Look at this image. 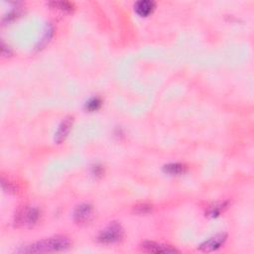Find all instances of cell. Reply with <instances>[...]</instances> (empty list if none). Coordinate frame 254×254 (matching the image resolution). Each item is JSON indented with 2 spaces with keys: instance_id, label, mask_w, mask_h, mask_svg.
<instances>
[{
  "instance_id": "6da1fadb",
  "label": "cell",
  "mask_w": 254,
  "mask_h": 254,
  "mask_svg": "<svg viewBox=\"0 0 254 254\" xmlns=\"http://www.w3.org/2000/svg\"><path fill=\"white\" fill-rule=\"evenodd\" d=\"M71 241L66 236H54L27 245L17 252L19 253H47L61 252L70 248Z\"/></svg>"
},
{
  "instance_id": "7a4b0ae2",
  "label": "cell",
  "mask_w": 254,
  "mask_h": 254,
  "mask_svg": "<svg viewBox=\"0 0 254 254\" xmlns=\"http://www.w3.org/2000/svg\"><path fill=\"white\" fill-rule=\"evenodd\" d=\"M41 218V212L34 206H23L15 214L14 224L19 228H29L38 224Z\"/></svg>"
},
{
  "instance_id": "3957f363",
  "label": "cell",
  "mask_w": 254,
  "mask_h": 254,
  "mask_svg": "<svg viewBox=\"0 0 254 254\" xmlns=\"http://www.w3.org/2000/svg\"><path fill=\"white\" fill-rule=\"evenodd\" d=\"M123 235L124 231L122 226L117 223H113L99 233L97 239L101 243L112 244L120 241Z\"/></svg>"
},
{
  "instance_id": "277c9868",
  "label": "cell",
  "mask_w": 254,
  "mask_h": 254,
  "mask_svg": "<svg viewBox=\"0 0 254 254\" xmlns=\"http://www.w3.org/2000/svg\"><path fill=\"white\" fill-rule=\"evenodd\" d=\"M93 207L87 202L79 205L74 211V220L79 225H86L93 218Z\"/></svg>"
},
{
  "instance_id": "5b68a950",
  "label": "cell",
  "mask_w": 254,
  "mask_h": 254,
  "mask_svg": "<svg viewBox=\"0 0 254 254\" xmlns=\"http://www.w3.org/2000/svg\"><path fill=\"white\" fill-rule=\"evenodd\" d=\"M141 250L147 253H178L179 251L170 246V245H165L161 243H157L154 241H145L141 244Z\"/></svg>"
},
{
  "instance_id": "8992f818",
  "label": "cell",
  "mask_w": 254,
  "mask_h": 254,
  "mask_svg": "<svg viewBox=\"0 0 254 254\" xmlns=\"http://www.w3.org/2000/svg\"><path fill=\"white\" fill-rule=\"evenodd\" d=\"M226 238H227V235L226 233L217 234L211 237L210 239L206 240L205 242H202L199 245L198 249L202 252H212L215 250H218L225 244V242L226 241Z\"/></svg>"
},
{
  "instance_id": "52a82bcc",
  "label": "cell",
  "mask_w": 254,
  "mask_h": 254,
  "mask_svg": "<svg viewBox=\"0 0 254 254\" xmlns=\"http://www.w3.org/2000/svg\"><path fill=\"white\" fill-rule=\"evenodd\" d=\"M73 122H74V118L72 116H68L62 121V123L60 124V126L55 134V141L58 144H61L63 141L66 140V138L68 137V135L72 129Z\"/></svg>"
},
{
  "instance_id": "ba28073f",
  "label": "cell",
  "mask_w": 254,
  "mask_h": 254,
  "mask_svg": "<svg viewBox=\"0 0 254 254\" xmlns=\"http://www.w3.org/2000/svg\"><path fill=\"white\" fill-rule=\"evenodd\" d=\"M135 12L141 17H147L155 9V2L151 0H141L134 5Z\"/></svg>"
},
{
  "instance_id": "9c48e42d",
  "label": "cell",
  "mask_w": 254,
  "mask_h": 254,
  "mask_svg": "<svg viewBox=\"0 0 254 254\" xmlns=\"http://www.w3.org/2000/svg\"><path fill=\"white\" fill-rule=\"evenodd\" d=\"M186 170H187V167L184 164H180V163H171L163 167V171L166 174H169L172 176L182 175L186 172Z\"/></svg>"
},
{
  "instance_id": "30bf717a",
  "label": "cell",
  "mask_w": 254,
  "mask_h": 254,
  "mask_svg": "<svg viewBox=\"0 0 254 254\" xmlns=\"http://www.w3.org/2000/svg\"><path fill=\"white\" fill-rule=\"evenodd\" d=\"M227 208V204L226 202H219V204H215L213 206H211L208 210L207 216L211 217V218H217L219 217L222 213H224V211Z\"/></svg>"
},
{
  "instance_id": "8fae6325",
  "label": "cell",
  "mask_w": 254,
  "mask_h": 254,
  "mask_svg": "<svg viewBox=\"0 0 254 254\" xmlns=\"http://www.w3.org/2000/svg\"><path fill=\"white\" fill-rule=\"evenodd\" d=\"M50 6L53 8H57L63 11H72L74 9V5L70 2H64V1H53L49 3Z\"/></svg>"
},
{
  "instance_id": "7c38bea8",
  "label": "cell",
  "mask_w": 254,
  "mask_h": 254,
  "mask_svg": "<svg viewBox=\"0 0 254 254\" xmlns=\"http://www.w3.org/2000/svg\"><path fill=\"white\" fill-rule=\"evenodd\" d=\"M101 107V100L98 97L90 98L85 104V109L88 112H95Z\"/></svg>"
},
{
  "instance_id": "4fadbf2b",
  "label": "cell",
  "mask_w": 254,
  "mask_h": 254,
  "mask_svg": "<svg viewBox=\"0 0 254 254\" xmlns=\"http://www.w3.org/2000/svg\"><path fill=\"white\" fill-rule=\"evenodd\" d=\"M151 211H152V206L147 205V204H141V205H138L134 208V212L138 215L149 214Z\"/></svg>"
}]
</instances>
